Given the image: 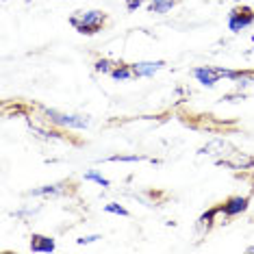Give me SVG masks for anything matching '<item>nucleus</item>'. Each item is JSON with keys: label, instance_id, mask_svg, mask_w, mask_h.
Here are the masks:
<instances>
[{"label": "nucleus", "instance_id": "f257e3e1", "mask_svg": "<svg viewBox=\"0 0 254 254\" xmlns=\"http://www.w3.org/2000/svg\"><path fill=\"white\" fill-rule=\"evenodd\" d=\"M70 24L76 28L78 33H91L100 31V26L105 24V13L102 11H87V13H76L70 18Z\"/></svg>", "mask_w": 254, "mask_h": 254}, {"label": "nucleus", "instance_id": "f03ea898", "mask_svg": "<svg viewBox=\"0 0 254 254\" xmlns=\"http://www.w3.org/2000/svg\"><path fill=\"white\" fill-rule=\"evenodd\" d=\"M46 115L50 118V122L59 124V126H67V128H87L89 120L85 115H70V113H59L55 109H46Z\"/></svg>", "mask_w": 254, "mask_h": 254}, {"label": "nucleus", "instance_id": "7ed1b4c3", "mask_svg": "<svg viewBox=\"0 0 254 254\" xmlns=\"http://www.w3.org/2000/svg\"><path fill=\"white\" fill-rule=\"evenodd\" d=\"M254 22V13H252V9H233L230 11V15H228V28L233 33H239V31H244V28H248Z\"/></svg>", "mask_w": 254, "mask_h": 254}, {"label": "nucleus", "instance_id": "20e7f679", "mask_svg": "<svg viewBox=\"0 0 254 254\" xmlns=\"http://www.w3.org/2000/svg\"><path fill=\"white\" fill-rule=\"evenodd\" d=\"M193 76L198 78L204 87H213V85L222 78V76H219V72H217V67H195Z\"/></svg>", "mask_w": 254, "mask_h": 254}, {"label": "nucleus", "instance_id": "39448f33", "mask_svg": "<svg viewBox=\"0 0 254 254\" xmlns=\"http://www.w3.org/2000/svg\"><path fill=\"white\" fill-rule=\"evenodd\" d=\"M163 65V61H141L132 65V74L135 76H154V72H159Z\"/></svg>", "mask_w": 254, "mask_h": 254}, {"label": "nucleus", "instance_id": "423d86ee", "mask_svg": "<svg viewBox=\"0 0 254 254\" xmlns=\"http://www.w3.org/2000/svg\"><path fill=\"white\" fill-rule=\"evenodd\" d=\"M219 163L226 167H233V170H250L254 165V159L244 157V154H239V152H233V159H224V161H219Z\"/></svg>", "mask_w": 254, "mask_h": 254}, {"label": "nucleus", "instance_id": "0eeeda50", "mask_svg": "<svg viewBox=\"0 0 254 254\" xmlns=\"http://www.w3.org/2000/svg\"><path fill=\"white\" fill-rule=\"evenodd\" d=\"M248 209V198H241V195H237V198H230L226 204H224V213L226 215H239V213H244Z\"/></svg>", "mask_w": 254, "mask_h": 254}, {"label": "nucleus", "instance_id": "6e6552de", "mask_svg": "<svg viewBox=\"0 0 254 254\" xmlns=\"http://www.w3.org/2000/svg\"><path fill=\"white\" fill-rule=\"evenodd\" d=\"M31 250L33 252H53L55 250V241L50 239V237H44V235H33Z\"/></svg>", "mask_w": 254, "mask_h": 254}, {"label": "nucleus", "instance_id": "1a4fd4ad", "mask_svg": "<svg viewBox=\"0 0 254 254\" xmlns=\"http://www.w3.org/2000/svg\"><path fill=\"white\" fill-rule=\"evenodd\" d=\"M111 76L115 80H126V78H130V76H135L132 74V67H126V65H120V67H115V70L111 72Z\"/></svg>", "mask_w": 254, "mask_h": 254}, {"label": "nucleus", "instance_id": "9d476101", "mask_svg": "<svg viewBox=\"0 0 254 254\" xmlns=\"http://www.w3.org/2000/svg\"><path fill=\"white\" fill-rule=\"evenodd\" d=\"M174 7V0H159V2H152V9L154 13H167V11H172Z\"/></svg>", "mask_w": 254, "mask_h": 254}, {"label": "nucleus", "instance_id": "9b49d317", "mask_svg": "<svg viewBox=\"0 0 254 254\" xmlns=\"http://www.w3.org/2000/svg\"><path fill=\"white\" fill-rule=\"evenodd\" d=\"M85 181H94V183H98V185H100V187H109V185H111V183H109V181H107V178L102 176V174H98L96 170L87 172V174H85Z\"/></svg>", "mask_w": 254, "mask_h": 254}, {"label": "nucleus", "instance_id": "f8f14e48", "mask_svg": "<svg viewBox=\"0 0 254 254\" xmlns=\"http://www.w3.org/2000/svg\"><path fill=\"white\" fill-rule=\"evenodd\" d=\"M61 189L57 187V185H48V187H42V189H35V191H31V195H55V193H59Z\"/></svg>", "mask_w": 254, "mask_h": 254}, {"label": "nucleus", "instance_id": "ddd939ff", "mask_svg": "<svg viewBox=\"0 0 254 254\" xmlns=\"http://www.w3.org/2000/svg\"><path fill=\"white\" fill-rule=\"evenodd\" d=\"M96 70L98 72H102V74H111L115 67H111V61H107V59H100L96 63Z\"/></svg>", "mask_w": 254, "mask_h": 254}, {"label": "nucleus", "instance_id": "4468645a", "mask_svg": "<svg viewBox=\"0 0 254 254\" xmlns=\"http://www.w3.org/2000/svg\"><path fill=\"white\" fill-rule=\"evenodd\" d=\"M105 211H107V213H115V215H124V217L128 215V211H126L124 206L115 204V202H113V204H107V206H105Z\"/></svg>", "mask_w": 254, "mask_h": 254}, {"label": "nucleus", "instance_id": "2eb2a0df", "mask_svg": "<svg viewBox=\"0 0 254 254\" xmlns=\"http://www.w3.org/2000/svg\"><path fill=\"white\" fill-rule=\"evenodd\" d=\"M98 239H102V237L100 235H87V237H80L76 244L78 246H85V244H94V241H98Z\"/></svg>", "mask_w": 254, "mask_h": 254}, {"label": "nucleus", "instance_id": "dca6fc26", "mask_svg": "<svg viewBox=\"0 0 254 254\" xmlns=\"http://www.w3.org/2000/svg\"><path fill=\"white\" fill-rule=\"evenodd\" d=\"M215 213H217V211H209L206 215H202V217H200V226H211V222H213V217H215Z\"/></svg>", "mask_w": 254, "mask_h": 254}, {"label": "nucleus", "instance_id": "f3484780", "mask_svg": "<svg viewBox=\"0 0 254 254\" xmlns=\"http://www.w3.org/2000/svg\"><path fill=\"white\" fill-rule=\"evenodd\" d=\"M141 4H143V0H128V2H126V7L132 11V9H139Z\"/></svg>", "mask_w": 254, "mask_h": 254}, {"label": "nucleus", "instance_id": "a211bd4d", "mask_svg": "<svg viewBox=\"0 0 254 254\" xmlns=\"http://www.w3.org/2000/svg\"><path fill=\"white\" fill-rule=\"evenodd\" d=\"M111 161H141V157L132 154V157H111Z\"/></svg>", "mask_w": 254, "mask_h": 254}, {"label": "nucleus", "instance_id": "6ab92c4d", "mask_svg": "<svg viewBox=\"0 0 254 254\" xmlns=\"http://www.w3.org/2000/svg\"><path fill=\"white\" fill-rule=\"evenodd\" d=\"M248 252H254V246H252V248H248Z\"/></svg>", "mask_w": 254, "mask_h": 254}, {"label": "nucleus", "instance_id": "aec40b11", "mask_svg": "<svg viewBox=\"0 0 254 254\" xmlns=\"http://www.w3.org/2000/svg\"><path fill=\"white\" fill-rule=\"evenodd\" d=\"M152 2H159V0H152Z\"/></svg>", "mask_w": 254, "mask_h": 254}, {"label": "nucleus", "instance_id": "412c9836", "mask_svg": "<svg viewBox=\"0 0 254 254\" xmlns=\"http://www.w3.org/2000/svg\"><path fill=\"white\" fill-rule=\"evenodd\" d=\"M237 2H239V0H237Z\"/></svg>", "mask_w": 254, "mask_h": 254}]
</instances>
